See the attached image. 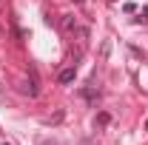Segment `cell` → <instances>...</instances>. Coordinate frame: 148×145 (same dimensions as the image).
<instances>
[{
	"instance_id": "obj_1",
	"label": "cell",
	"mask_w": 148,
	"mask_h": 145,
	"mask_svg": "<svg viewBox=\"0 0 148 145\" xmlns=\"http://www.w3.org/2000/svg\"><path fill=\"white\" fill-rule=\"evenodd\" d=\"M29 77H32V80H29V94H32V97H37V94H40V77H37V68L34 66H29Z\"/></svg>"
},
{
	"instance_id": "obj_2",
	"label": "cell",
	"mask_w": 148,
	"mask_h": 145,
	"mask_svg": "<svg viewBox=\"0 0 148 145\" xmlns=\"http://www.w3.org/2000/svg\"><path fill=\"white\" fill-rule=\"evenodd\" d=\"M60 29H63L66 34H74V31H77V17H74V14H63V17H60Z\"/></svg>"
},
{
	"instance_id": "obj_3",
	"label": "cell",
	"mask_w": 148,
	"mask_h": 145,
	"mask_svg": "<svg viewBox=\"0 0 148 145\" xmlns=\"http://www.w3.org/2000/svg\"><path fill=\"white\" fill-rule=\"evenodd\" d=\"M57 80H60L63 85H69V83H74V80H77V68H74V66H69V68H63Z\"/></svg>"
},
{
	"instance_id": "obj_4",
	"label": "cell",
	"mask_w": 148,
	"mask_h": 145,
	"mask_svg": "<svg viewBox=\"0 0 148 145\" xmlns=\"http://www.w3.org/2000/svg\"><path fill=\"white\" fill-rule=\"evenodd\" d=\"M108 122H111V114H108V111H100L97 120H94V125H97V128H106Z\"/></svg>"
},
{
	"instance_id": "obj_5",
	"label": "cell",
	"mask_w": 148,
	"mask_h": 145,
	"mask_svg": "<svg viewBox=\"0 0 148 145\" xmlns=\"http://www.w3.org/2000/svg\"><path fill=\"white\" fill-rule=\"evenodd\" d=\"M80 94H83V100H88V103H94V100H97V91H94V85H86Z\"/></svg>"
},
{
	"instance_id": "obj_6",
	"label": "cell",
	"mask_w": 148,
	"mask_h": 145,
	"mask_svg": "<svg viewBox=\"0 0 148 145\" xmlns=\"http://www.w3.org/2000/svg\"><path fill=\"white\" fill-rule=\"evenodd\" d=\"M123 12H125V14H134V12H137V3H123Z\"/></svg>"
},
{
	"instance_id": "obj_7",
	"label": "cell",
	"mask_w": 148,
	"mask_h": 145,
	"mask_svg": "<svg viewBox=\"0 0 148 145\" xmlns=\"http://www.w3.org/2000/svg\"><path fill=\"white\" fill-rule=\"evenodd\" d=\"M140 17H143V20H148V6L143 9V12H140Z\"/></svg>"
},
{
	"instance_id": "obj_8",
	"label": "cell",
	"mask_w": 148,
	"mask_h": 145,
	"mask_svg": "<svg viewBox=\"0 0 148 145\" xmlns=\"http://www.w3.org/2000/svg\"><path fill=\"white\" fill-rule=\"evenodd\" d=\"M43 145H54V142H43Z\"/></svg>"
},
{
	"instance_id": "obj_9",
	"label": "cell",
	"mask_w": 148,
	"mask_h": 145,
	"mask_svg": "<svg viewBox=\"0 0 148 145\" xmlns=\"http://www.w3.org/2000/svg\"><path fill=\"white\" fill-rule=\"evenodd\" d=\"M145 131H148V120H145Z\"/></svg>"
},
{
	"instance_id": "obj_10",
	"label": "cell",
	"mask_w": 148,
	"mask_h": 145,
	"mask_svg": "<svg viewBox=\"0 0 148 145\" xmlns=\"http://www.w3.org/2000/svg\"><path fill=\"white\" fill-rule=\"evenodd\" d=\"M74 3H83V0H74Z\"/></svg>"
},
{
	"instance_id": "obj_11",
	"label": "cell",
	"mask_w": 148,
	"mask_h": 145,
	"mask_svg": "<svg viewBox=\"0 0 148 145\" xmlns=\"http://www.w3.org/2000/svg\"><path fill=\"white\" fill-rule=\"evenodd\" d=\"M3 145H9V142H3Z\"/></svg>"
}]
</instances>
